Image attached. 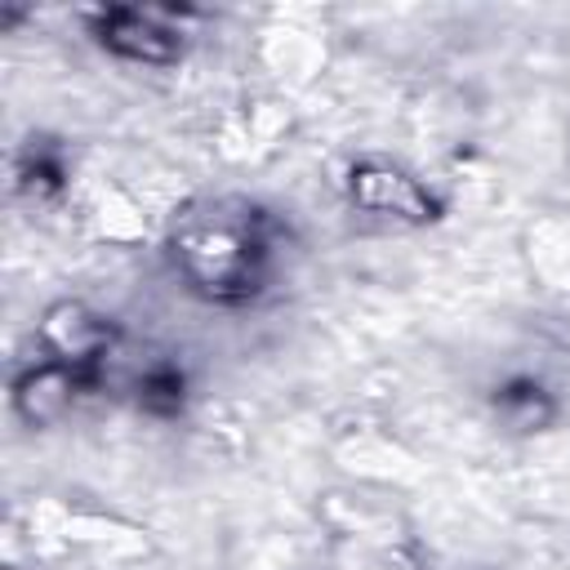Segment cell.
Segmentation results:
<instances>
[{
  "instance_id": "6da1fadb",
  "label": "cell",
  "mask_w": 570,
  "mask_h": 570,
  "mask_svg": "<svg viewBox=\"0 0 570 570\" xmlns=\"http://www.w3.org/2000/svg\"><path fill=\"white\" fill-rule=\"evenodd\" d=\"M174 258L196 294L218 303L254 298L267 281V218L245 200H205L174 223Z\"/></svg>"
},
{
  "instance_id": "7a4b0ae2",
  "label": "cell",
  "mask_w": 570,
  "mask_h": 570,
  "mask_svg": "<svg viewBox=\"0 0 570 570\" xmlns=\"http://www.w3.org/2000/svg\"><path fill=\"white\" fill-rule=\"evenodd\" d=\"M98 40L134 62H174L178 58V31L156 9H107L98 18Z\"/></svg>"
},
{
  "instance_id": "3957f363",
  "label": "cell",
  "mask_w": 570,
  "mask_h": 570,
  "mask_svg": "<svg viewBox=\"0 0 570 570\" xmlns=\"http://www.w3.org/2000/svg\"><path fill=\"white\" fill-rule=\"evenodd\" d=\"M45 343L62 365H76V370L89 374L98 361H107V352L116 343V330L98 312H89L85 303H58L45 316Z\"/></svg>"
},
{
  "instance_id": "5b68a950",
  "label": "cell",
  "mask_w": 570,
  "mask_h": 570,
  "mask_svg": "<svg viewBox=\"0 0 570 570\" xmlns=\"http://www.w3.org/2000/svg\"><path fill=\"white\" fill-rule=\"evenodd\" d=\"M80 383H85V370L62 365V361H49V365H40V370H31V374L18 379L13 405H18V414L27 423H53V419H62L71 410Z\"/></svg>"
},
{
  "instance_id": "277c9868",
  "label": "cell",
  "mask_w": 570,
  "mask_h": 570,
  "mask_svg": "<svg viewBox=\"0 0 570 570\" xmlns=\"http://www.w3.org/2000/svg\"><path fill=\"white\" fill-rule=\"evenodd\" d=\"M352 200L374 209V214H396L410 223H428L432 218V196L401 169L392 165H361L352 169Z\"/></svg>"
},
{
  "instance_id": "8992f818",
  "label": "cell",
  "mask_w": 570,
  "mask_h": 570,
  "mask_svg": "<svg viewBox=\"0 0 570 570\" xmlns=\"http://www.w3.org/2000/svg\"><path fill=\"white\" fill-rule=\"evenodd\" d=\"M138 401L147 410H178L183 405V379L169 370V365H151L142 379H138Z\"/></svg>"
}]
</instances>
